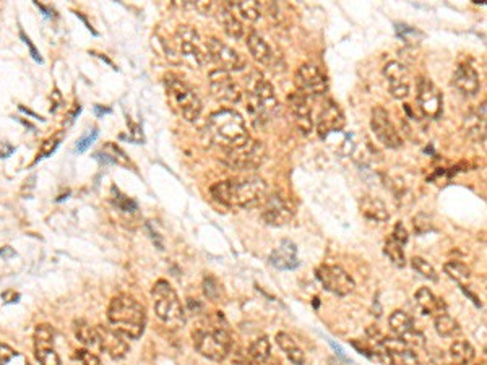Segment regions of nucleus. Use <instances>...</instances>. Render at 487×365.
Wrapping results in <instances>:
<instances>
[{"label": "nucleus", "mask_w": 487, "mask_h": 365, "mask_svg": "<svg viewBox=\"0 0 487 365\" xmlns=\"http://www.w3.org/2000/svg\"><path fill=\"white\" fill-rule=\"evenodd\" d=\"M211 197L225 207L252 208L265 202L268 185L259 175H242L216 182L210 188Z\"/></svg>", "instance_id": "f257e3e1"}, {"label": "nucleus", "mask_w": 487, "mask_h": 365, "mask_svg": "<svg viewBox=\"0 0 487 365\" xmlns=\"http://www.w3.org/2000/svg\"><path fill=\"white\" fill-rule=\"evenodd\" d=\"M206 136L223 151L236 150L252 140L244 117L234 109H220L210 114L206 121Z\"/></svg>", "instance_id": "f03ea898"}, {"label": "nucleus", "mask_w": 487, "mask_h": 365, "mask_svg": "<svg viewBox=\"0 0 487 365\" xmlns=\"http://www.w3.org/2000/svg\"><path fill=\"white\" fill-rule=\"evenodd\" d=\"M107 322L125 339H139L145 332L146 310L132 295L119 294L107 307Z\"/></svg>", "instance_id": "7ed1b4c3"}, {"label": "nucleus", "mask_w": 487, "mask_h": 365, "mask_svg": "<svg viewBox=\"0 0 487 365\" xmlns=\"http://www.w3.org/2000/svg\"><path fill=\"white\" fill-rule=\"evenodd\" d=\"M164 88L171 106L181 114L182 119H186L187 122L198 121L203 111L202 99L184 78L174 75V73H168L164 77Z\"/></svg>", "instance_id": "20e7f679"}, {"label": "nucleus", "mask_w": 487, "mask_h": 365, "mask_svg": "<svg viewBox=\"0 0 487 365\" xmlns=\"http://www.w3.org/2000/svg\"><path fill=\"white\" fill-rule=\"evenodd\" d=\"M151 298L154 313H156L159 320L168 325H174V327H179L181 323L186 322V312L179 295L166 279H159V281L154 283Z\"/></svg>", "instance_id": "39448f33"}, {"label": "nucleus", "mask_w": 487, "mask_h": 365, "mask_svg": "<svg viewBox=\"0 0 487 365\" xmlns=\"http://www.w3.org/2000/svg\"><path fill=\"white\" fill-rule=\"evenodd\" d=\"M193 346L200 356L213 362H223L231 354L232 338L225 328H200L193 332Z\"/></svg>", "instance_id": "423d86ee"}, {"label": "nucleus", "mask_w": 487, "mask_h": 365, "mask_svg": "<svg viewBox=\"0 0 487 365\" xmlns=\"http://www.w3.org/2000/svg\"><path fill=\"white\" fill-rule=\"evenodd\" d=\"M249 109L255 121L267 122L277 116L279 111V101L274 93L273 85L263 77H257L247 93Z\"/></svg>", "instance_id": "0eeeda50"}, {"label": "nucleus", "mask_w": 487, "mask_h": 365, "mask_svg": "<svg viewBox=\"0 0 487 365\" xmlns=\"http://www.w3.org/2000/svg\"><path fill=\"white\" fill-rule=\"evenodd\" d=\"M174 44L177 54L184 59L192 60L195 65L203 67L208 64V50H206V41H203L200 33L193 26H179L174 34Z\"/></svg>", "instance_id": "6e6552de"}, {"label": "nucleus", "mask_w": 487, "mask_h": 365, "mask_svg": "<svg viewBox=\"0 0 487 365\" xmlns=\"http://www.w3.org/2000/svg\"><path fill=\"white\" fill-rule=\"evenodd\" d=\"M267 159V148L263 141L250 140L244 146L236 148V150L225 151V161L229 168L240 169V170H250L260 168L263 161Z\"/></svg>", "instance_id": "1a4fd4ad"}, {"label": "nucleus", "mask_w": 487, "mask_h": 365, "mask_svg": "<svg viewBox=\"0 0 487 365\" xmlns=\"http://www.w3.org/2000/svg\"><path fill=\"white\" fill-rule=\"evenodd\" d=\"M417 106L424 117L439 119L444 112V96L431 78L419 77L416 85Z\"/></svg>", "instance_id": "9d476101"}, {"label": "nucleus", "mask_w": 487, "mask_h": 365, "mask_svg": "<svg viewBox=\"0 0 487 365\" xmlns=\"http://www.w3.org/2000/svg\"><path fill=\"white\" fill-rule=\"evenodd\" d=\"M315 275H317V279L322 283V286L328 290V293L340 295V298L349 295L354 290V288H356L351 275L338 265L319 266Z\"/></svg>", "instance_id": "9b49d317"}, {"label": "nucleus", "mask_w": 487, "mask_h": 365, "mask_svg": "<svg viewBox=\"0 0 487 365\" xmlns=\"http://www.w3.org/2000/svg\"><path fill=\"white\" fill-rule=\"evenodd\" d=\"M296 85L297 91L306 96V98H320L328 89L326 77L314 64H304L297 68Z\"/></svg>", "instance_id": "f8f14e48"}, {"label": "nucleus", "mask_w": 487, "mask_h": 365, "mask_svg": "<svg viewBox=\"0 0 487 365\" xmlns=\"http://www.w3.org/2000/svg\"><path fill=\"white\" fill-rule=\"evenodd\" d=\"M370 127L372 132L377 136V140H379L385 148L397 150V148L403 145V138H401L397 127H395L392 119H390V114L383 109V107L377 106L372 109Z\"/></svg>", "instance_id": "ddd939ff"}, {"label": "nucleus", "mask_w": 487, "mask_h": 365, "mask_svg": "<svg viewBox=\"0 0 487 365\" xmlns=\"http://www.w3.org/2000/svg\"><path fill=\"white\" fill-rule=\"evenodd\" d=\"M208 85L210 93L216 101L236 104V102L242 99V89H240L237 82L231 77L229 72L216 68V70L210 73Z\"/></svg>", "instance_id": "4468645a"}, {"label": "nucleus", "mask_w": 487, "mask_h": 365, "mask_svg": "<svg viewBox=\"0 0 487 365\" xmlns=\"http://www.w3.org/2000/svg\"><path fill=\"white\" fill-rule=\"evenodd\" d=\"M388 327L395 334V338H398L401 343H405L408 347H422L426 344L422 333H419L414 327V322L403 310H395L388 318Z\"/></svg>", "instance_id": "2eb2a0df"}, {"label": "nucleus", "mask_w": 487, "mask_h": 365, "mask_svg": "<svg viewBox=\"0 0 487 365\" xmlns=\"http://www.w3.org/2000/svg\"><path fill=\"white\" fill-rule=\"evenodd\" d=\"M206 50H208L210 62L220 67V70L231 73L244 68V62L236 50L229 48L228 44L220 41L218 38L206 39Z\"/></svg>", "instance_id": "dca6fc26"}, {"label": "nucleus", "mask_w": 487, "mask_h": 365, "mask_svg": "<svg viewBox=\"0 0 487 365\" xmlns=\"http://www.w3.org/2000/svg\"><path fill=\"white\" fill-rule=\"evenodd\" d=\"M292 216H294V209H292L289 202L282 195V193L267 195L265 202H263L262 218L268 226H286L292 219Z\"/></svg>", "instance_id": "f3484780"}, {"label": "nucleus", "mask_w": 487, "mask_h": 365, "mask_svg": "<svg viewBox=\"0 0 487 365\" xmlns=\"http://www.w3.org/2000/svg\"><path fill=\"white\" fill-rule=\"evenodd\" d=\"M34 356L41 365H62L54 349V329L50 325H38L34 329Z\"/></svg>", "instance_id": "a211bd4d"}, {"label": "nucleus", "mask_w": 487, "mask_h": 365, "mask_svg": "<svg viewBox=\"0 0 487 365\" xmlns=\"http://www.w3.org/2000/svg\"><path fill=\"white\" fill-rule=\"evenodd\" d=\"M383 77L388 83V91L395 99L403 101L410 96V77L401 62L392 60L383 67Z\"/></svg>", "instance_id": "6ab92c4d"}, {"label": "nucleus", "mask_w": 487, "mask_h": 365, "mask_svg": "<svg viewBox=\"0 0 487 365\" xmlns=\"http://www.w3.org/2000/svg\"><path fill=\"white\" fill-rule=\"evenodd\" d=\"M346 119L343 114L341 107L336 104L335 101L328 99L325 102V106L320 111L319 121H317V132L322 138H328L330 135L340 134L345 129Z\"/></svg>", "instance_id": "aec40b11"}, {"label": "nucleus", "mask_w": 487, "mask_h": 365, "mask_svg": "<svg viewBox=\"0 0 487 365\" xmlns=\"http://www.w3.org/2000/svg\"><path fill=\"white\" fill-rule=\"evenodd\" d=\"M385 364L388 365H419V359L411 347L401 343L398 338H382Z\"/></svg>", "instance_id": "412c9836"}, {"label": "nucleus", "mask_w": 487, "mask_h": 365, "mask_svg": "<svg viewBox=\"0 0 487 365\" xmlns=\"http://www.w3.org/2000/svg\"><path fill=\"white\" fill-rule=\"evenodd\" d=\"M289 107L299 132L302 135H311L314 130V119L311 106H309V98H306L299 91H294L289 96Z\"/></svg>", "instance_id": "4be33fe9"}, {"label": "nucleus", "mask_w": 487, "mask_h": 365, "mask_svg": "<svg viewBox=\"0 0 487 365\" xmlns=\"http://www.w3.org/2000/svg\"><path fill=\"white\" fill-rule=\"evenodd\" d=\"M97 336H100V349L107 352L112 359H122L127 356L129 343L122 334L114 332L111 327H97Z\"/></svg>", "instance_id": "5701e85b"}, {"label": "nucleus", "mask_w": 487, "mask_h": 365, "mask_svg": "<svg viewBox=\"0 0 487 365\" xmlns=\"http://www.w3.org/2000/svg\"><path fill=\"white\" fill-rule=\"evenodd\" d=\"M451 83L463 96H476L481 89L479 73L469 64H460L456 67Z\"/></svg>", "instance_id": "b1692460"}, {"label": "nucleus", "mask_w": 487, "mask_h": 365, "mask_svg": "<svg viewBox=\"0 0 487 365\" xmlns=\"http://www.w3.org/2000/svg\"><path fill=\"white\" fill-rule=\"evenodd\" d=\"M463 132L469 140L483 143L486 141V101L473 109L463 121Z\"/></svg>", "instance_id": "393cba45"}, {"label": "nucleus", "mask_w": 487, "mask_h": 365, "mask_svg": "<svg viewBox=\"0 0 487 365\" xmlns=\"http://www.w3.org/2000/svg\"><path fill=\"white\" fill-rule=\"evenodd\" d=\"M247 49L257 64L263 67H273L277 64V54L273 53L272 45L263 39L259 33L252 31L247 36Z\"/></svg>", "instance_id": "a878e982"}, {"label": "nucleus", "mask_w": 487, "mask_h": 365, "mask_svg": "<svg viewBox=\"0 0 487 365\" xmlns=\"http://www.w3.org/2000/svg\"><path fill=\"white\" fill-rule=\"evenodd\" d=\"M213 16L220 23L223 31H225L229 38L232 39H240L244 36V25L242 21L237 18V15L229 9L228 4H216Z\"/></svg>", "instance_id": "bb28decb"}, {"label": "nucleus", "mask_w": 487, "mask_h": 365, "mask_svg": "<svg viewBox=\"0 0 487 365\" xmlns=\"http://www.w3.org/2000/svg\"><path fill=\"white\" fill-rule=\"evenodd\" d=\"M270 263L278 270H296L301 265L297 258V249L291 241H283L270 255Z\"/></svg>", "instance_id": "cd10ccee"}, {"label": "nucleus", "mask_w": 487, "mask_h": 365, "mask_svg": "<svg viewBox=\"0 0 487 365\" xmlns=\"http://www.w3.org/2000/svg\"><path fill=\"white\" fill-rule=\"evenodd\" d=\"M414 300L424 315H431L435 318L437 315H442V313L446 312L445 302L442 299H439L429 288H421L417 290L414 294Z\"/></svg>", "instance_id": "c85d7f7f"}, {"label": "nucleus", "mask_w": 487, "mask_h": 365, "mask_svg": "<svg viewBox=\"0 0 487 365\" xmlns=\"http://www.w3.org/2000/svg\"><path fill=\"white\" fill-rule=\"evenodd\" d=\"M359 209L360 214L372 222H387L390 219L388 209L380 198L370 195L363 197L359 200Z\"/></svg>", "instance_id": "c756f323"}, {"label": "nucleus", "mask_w": 487, "mask_h": 365, "mask_svg": "<svg viewBox=\"0 0 487 365\" xmlns=\"http://www.w3.org/2000/svg\"><path fill=\"white\" fill-rule=\"evenodd\" d=\"M277 344L279 346V349H282L286 357H288V361L294 365H304L306 362V354H304V351L299 347V344L296 343V339L292 338L291 334L284 333V332H279L277 334Z\"/></svg>", "instance_id": "7c9ffc66"}, {"label": "nucleus", "mask_w": 487, "mask_h": 365, "mask_svg": "<svg viewBox=\"0 0 487 365\" xmlns=\"http://www.w3.org/2000/svg\"><path fill=\"white\" fill-rule=\"evenodd\" d=\"M73 332H75L77 339L85 347H90V349L97 347V349H100V336H97V329L91 327L90 323L85 320H75V323H73Z\"/></svg>", "instance_id": "2f4dec72"}, {"label": "nucleus", "mask_w": 487, "mask_h": 365, "mask_svg": "<svg viewBox=\"0 0 487 365\" xmlns=\"http://www.w3.org/2000/svg\"><path fill=\"white\" fill-rule=\"evenodd\" d=\"M444 271L450 279H454L455 283L460 284L461 289H466V286H469V281H471V270H469L465 263H461V261H446L444 265Z\"/></svg>", "instance_id": "473e14b6"}, {"label": "nucleus", "mask_w": 487, "mask_h": 365, "mask_svg": "<svg viewBox=\"0 0 487 365\" xmlns=\"http://www.w3.org/2000/svg\"><path fill=\"white\" fill-rule=\"evenodd\" d=\"M450 365H469L474 359V347L468 341H455L449 351Z\"/></svg>", "instance_id": "72a5a7b5"}, {"label": "nucleus", "mask_w": 487, "mask_h": 365, "mask_svg": "<svg viewBox=\"0 0 487 365\" xmlns=\"http://www.w3.org/2000/svg\"><path fill=\"white\" fill-rule=\"evenodd\" d=\"M228 5L234 13H239L247 21H257L262 16V7L255 0H239V2H228Z\"/></svg>", "instance_id": "f704fd0d"}, {"label": "nucleus", "mask_w": 487, "mask_h": 365, "mask_svg": "<svg viewBox=\"0 0 487 365\" xmlns=\"http://www.w3.org/2000/svg\"><path fill=\"white\" fill-rule=\"evenodd\" d=\"M95 158L100 159L102 163H111V164H119V166H130L129 156L120 150L117 145L114 143H106L102 146L101 151L95 153Z\"/></svg>", "instance_id": "c9c22d12"}, {"label": "nucleus", "mask_w": 487, "mask_h": 365, "mask_svg": "<svg viewBox=\"0 0 487 365\" xmlns=\"http://www.w3.org/2000/svg\"><path fill=\"white\" fill-rule=\"evenodd\" d=\"M249 357L255 364H265L272 357V343L267 336L254 339L249 346Z\"/></svg>", "instance_id": "e433bc0d"}, {"label": "nucleus", "mask_w": 487, "mask_h": 365, "mask_svg": "<svg viewBox=\"0 0 487 365\" xmlns=\"http://www.w3.org/2000/svg\"><path fill=\"white\" fill-rule=\"evenodd\" d=\"M434 327L435 332L442 338H451L458 332H460V325L455 320L454 317H450L449 313H442V315H437L434 318Z\"/></svg>", "instance_id": "4c0bfd02"}, {"label": "nucleus", "mask_w": 487, "mask_h": 365, "mask_svg": "<svg viewBox=\"0 0 487 365\" xmlns=\"http://www.w3.org/2000/svg\"><path fill=\"white\" fill-rule=\"evenodd\" d=\"M385 254L390 258V261L395 266L398 268H403L406 265V258H405V252H403V245H400L398 242H395L392 237L388 239L385 242Z\"/></svg>", "instance_id": "58836bf2"}, {"label": "nucleus", "mask_w": 487, "mask_h": 365, "mask_svg": "<svg viewBox=\"0 0 487 365\" xmlns=\"http://www.w3.org/2000/svg\"><path fill=\"white\" fill-rule=\"evenodd\" d=\"M411 266L414 268V271L417 275H421L422 278L429 279V281H437L439 276H437V271L434 270V266L426 261L421 256H414V258H411Z\"/></svg>", "instance_id": "ea45409f"}, {"label": "nucleus", "mask_w": 487, "mask_h": 365, "mask_svg": "<svg viewBox=\"0 0 487 365\" xmlns=\"http://www.w3.org/2000/svg\"><path fill=\"white\" fill-rule=\"evenodd\" d=\"M60 135H55V136H50V138H48L44 141V143L41 145V150H39L38 153V159L36 161H39V159H44V158H49L53 153L59 148L60 145Z\"/></svg>", "instance_id": "a19ab883"}, {"label": "nucleus", "mask_w": 487, "mask_h": 365, "mask_svg": "<svg viewBox=\"0 0 487 365\" xmlns=\"http://www.w3.org/2000/svg\"><path fill=\"white\" fill-rule=\"evenodd\" d=\"M77 359L83 365H101L100 357H97L95 352H91L88 349H80L77 351Z\"/></svg>", "instance_id": "79ce46f5"}, {"label": "nucleus", "mask_w": 487, "mask_h": 365, "mask_svg": "<svg viewBox=\"0 0 487 365\" xmlns=\"http://www.w3.org/2000/svg\"><path fill=\"white\" fill-rule=\"evenodd\" d=\"M97 138V129H93V132H90L83 136L82 140H78V143H77V148H75V151L77 153H85L88 150V148L95 143Z\"/></svg>", "instance_id": "37998d69"}, {"label": "nucleus", "mask_w": 487, "mask_h": 365, "mask_svg": "<svg viewBox=\"0 0 487 365\" xmlns=\"http://www.w3.org/2000/svg\"><path fill=\"white\" fill-rule=\"evenodd\" d=\"M390 237H392L395 242H398L400 245H405L406 242H408V232H406L403 222H397V226H395V229Z\"/></svg>", "instance_id": "c03bdc74"}, {"label": "nucleus", "mask_w": 487, "mask_h": 365, "mask_svg": "<svg viewBox=\"0 0 487 365\" xmlns=\"http://www.w3.org/2000/svg\"><path fill=\"white\" fill-rule=\"evenodd\" d=\"M16 356H18V352L15 349H11V347L5 343H0V365H7L11 359H15Z\"/></svg>", "instance_id": "a18cd8bd"}, {"label": "nucleus", "mask_w": 487, "mask_h": 365, "mask_svg": "<svg viewBox=\"0 0 487 365\" xmlns=\"http://www.w3.org/2000/svg\"><path fill=\"white\" fill-rule=\"evenodd\" d=\"M20 36H21V39H23V43H25V44L28 45V48H30V54H31V57H33V59H34V60H36V62H39V64H41V62H43V57H41V55H39V53H38V49H36V48H34V44L31 43V39H30V38H28V36H26V34H25V33H23V31H20Z\"/></svg>", "instance_id": "49530a36"}, {"label": "nucleus", "mask_w": 487, "mask_h": 365, "mask_svg": "<svg viewBox=\"0 0 487 365\" xmlns=\"http://www.w3.org/2000/svg\"><path fill=\"white\" fill-rule=\"evenodd\" d=\"M116 205H117L119 208H122L124 211H135V208H137V205L132 202V200L125 198L124 195H119L116 198Z\"/></svg>", "instance_id": "de8ad7c7"}, {"label": "nucleus", "mask_w": 487, "mask_h": 365, "mask_svg": "<svg viewBox=\"0 0 487 365\" xmlns=\"http://www.w3.org/2000/svg\"><path fill=\"white\" fill-rule=\"evenodd\" d=\"M15 252L11 247H2L0 249V256H4V258H9V256H14Z\"/></svg>", "instance_id": "09e8293b"}, {"label": "nucleus", "mask_w": 487, "mask_h": 365, "mask_svg": "<svg viewBox=\"0 0 487 365\" xmlns=\"http://www.w3.org/2000/svg\"><path fill=\"white\" fill-rule=\"evenodd\" d=\"M95 112H96V116H105V114H111V109H109V107H105V109H102V107L100 106V104H97V106H95Z\"/></svg>", "instance_id": "8fccbe9b"}]
</instances>
